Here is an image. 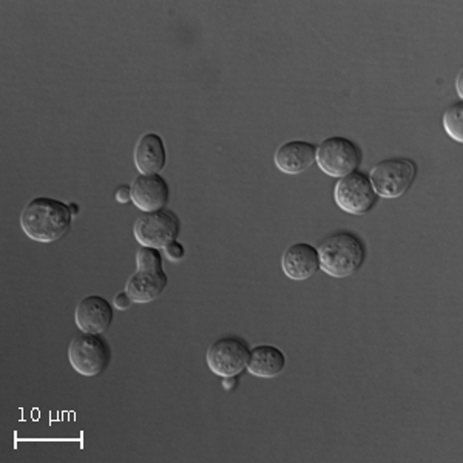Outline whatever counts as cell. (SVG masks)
I'll use <instances>...</instances> for the list:
<instances>
[{"label":"cell","instance_id":"obj_1","mask_svg":"<svg viewBox=\"0 0 463 463\" xmlns=\"http://www.w3.org/2000/svg\"><path fill=\"white\" fill-rule=\"evenodd\" d=\"M73 213L62 201L39 196L28 203L21 216L22 231L30 240L43 244L59 241L71 227Z\"/></svg>","mask_w":463,"mask_h":463},{"label":"cell","instance_id":"obj_2","mask_svg":"<svg viewBox=\"0 0 463 463\" xmlns=\"http://www.w3.org/2000/svg\"><path fill=\"white\" fill-rule=\"evenodd\" d=\"M366 244L357 233L335 232L321 242L318 248L320 270L332 279H347L362 269L366 261Z\"/></svg>","mask_w":463,"mask_h":463},{"label":"cell","instance_id":"obj_3","mask_svg":"<svg viewBox=\"0 0 463 463\" xmlns=\"http://www.w3.org/2000/svg\"><path fill=\"white\" fill-rule=\"evenodd\" d=\"M417 164L408 158H390L380 161L369 172L375 194L384 200H397L414 184Z\"/></svg>","mask_w":463,"mask_h":463},{"label":"cell","instance_id":"obj_4","mask_svg":"<svg viewBox=\"0 0 463 463\" xmlns=\"http://www.w3.org/2000/svg\"><path fill=\"white\" fill-rule=\"evenodd\" d=\"M364 153L357 143L343 137H331L317 147L316 163L331 178H343L358 170Z\"/></svg>","mask_w":463,"mask_h":463},{"label":"cell","instance_id":"obj_5","mask_svg":"<svg viewBox=\"0 0 463 463\" xmlns=\"http://www.w3.org/2000/svg\"><path fill=\"white\" fill-rule=\"evenodd\" d=\"M111 351L109 343L96 334H80L69 345V362L78 374L96 377L110 364Z\"/></svg>","mask_w":463,"mask_h":463},{"label":"cell","instance_id":"obj_6","mask_svg":"<svg viewBox=\"0 0 463 463\" xmlns=\"http://www.w3.org/2000/svg\"><path fill=\"white\" fill-rule=\"evenodd\" d=\"M250 347L241 337L229 335L212 343L205 354V362L218 377H238L248 369Z\"/></svg>","mask_w":463,"mask_h":463},{"label":"cell","instance_id":"obj_7","mask_svg":"<svg viewBox=\"0 0 463 463\" xmlns=\"http://www.w3.org/2000/svg\"><path fill=\"white\" fill-rule=\"evenodd\" d=\"M379 196L371 184L369 175L362 170H355L338 179L334 187L335 204L349 215H366L373 211Z\"/></svg>","mask_w":463,"mask_h":463},{"label":"cell","instance_id":"obj_8","mask_svg":"<svg viewBox=\"0 0 463 463\" xmlns=\"http://www.w3.org/2000/svg\"><path fill=\"white\" fill-rule=\"evenodd\" d=\"M179 232L178 215L169 209L144 212L133 227V235L144 248L164 249L179 237Z\"/></svg>","mask_w":463,"mask_h":463},{"label":"cell","instance_id":"obj_9","mask_svg":"<svg viewBox=\"0 0 463 463\" xmlns=\"http://www.w3.org/2000/svg\"><path fill=\"white\" fill-rule=\"evenodd\" d=\"M115 318L113 306L100 295H90L80 301L74 312L76 326L84 334L100 335L110 327Z\"/></svg>","mask_w":463,"mask_h":463},{"label":"cell","instance_id":"obj_10","mask_svg":"<svg viewBox=\"0 0 463 463\" xmlns=\"http://www.w3.org/2000/svg\"><path fill=\"white\" fill-rule=\"evenodd\" d=\"M169 200V183L159 174L139 175L132 183V203L141 212L163 211Z\"/></svg>","mask_w":463,"mask_h":463},{"label":"cell","instance_id":"obj_11","mask_svg":"<svg viewBox=\"0 0 463 463\" xmlns=\"http://www.w3.org/2000/svg\"><path fill=\"white\" fill-rule=\"evenodd\" d=\"M283 274L294 281H305L320 270L318 249L309 242H295L281 257Z\"/></svg>","mask_w":463,"mask_h":463},{"label":"cell","instance_id":"obj_12","mask_svg":"<svg viewBox=\"0 0 463 463\" xmlns=\"http://www.w3.org/2000/svg\"><path fill=\"white\" fill-rule=\"evenodd\" d=\"M317 146L306 141H289L275 152L277 169L286 175L305 174L316 164Z\"/></svg>","mask_w":463,"mask_h":463},{"label":"cell","instance_id":"obj_13","mask_svg":"<svg viewBox=\"0 0 463 463\" xmlns=\"http://www.w3.org/2000/svg\"><path fill=\"white\" fill-rule=\"evenodd\" d=\"M133 161L139 175H156L164 170L167 164V150L163 137L158 133H146L133 153Z\"/></svg>","mask_w":463,"mask_h":463},{"label":"cell","instance_id":"obj_14","mask_svg":"<svg viewBox=\"0 0 463 463\" xmlns=\"http://www.w3.org/2000/svg\"><path fill=\"white\" fill-rule=\"evenodd\" d=\"M169 285V279L164 270H137L128 279L126 292L135 305H146L156 300Z\"/></svg>","mask_w":463,"mask_h":463},{"label":"cell","instance_id":"obj_15","mask_svg":"<svg viewBox=\"0 0 463 463\" xmlns=\"http://www.w3.org/2000/svg\"><path fill=\"white\" fill-rule=\"evenodd\" d=\"M286 368V355L272 345H260L250 349L248 371L259 379H275Z\"/></svg>","mask_w":463,"mask_h":463},{"label":"cell","instance_id":"obj_16","mask_svg":"<svg viewBox=\"0 0 463 463\" xmlns=\"http://www.w3.org/2000/svg\"><path fill=\"white\" fill-rule=\"evenodd\" d=\"M443 130L448 137L463 143V102H456L453 106H449L447 111L443 113L442 118Z\"/></svg>","mask_w":463,"mask_h":463},{"label":"cell","instance_id":"obj_17","mask_svg":"<svg viewBox=\"0 0 463 463\" xmlns=\"http://www.w3.org/2000/svg\"><path fill=\"white\" fill-rule=\"evenodd\" d=\"M137 270H163V255L159 249L144 248L137 253Z\"/></svg>","mask_w":463,"mask_h":463},{"label":"cell","instance_id":"obj_18","mask_svg":"<svg viewBox=\"0 0 463 463\" xmlns=\"http://www.w3.org/2000/svg\"><path fill=\"white\" fill-rule=\"evenodd\" d=\"M164 253H165V257L170 260V261H174V263H178V261H183L185 257V249L181 242L175 241L169 242L165 248H164Z\"/></svg>","mask_w":463,"mask_h":463},{"label":"cell","instance_id":"obj_19","mask_svg":"<svg viewBox=\"0 0 463 463\" xmlns=\"http://www.w3.org/2000/svg\"><path fill=\"white\" fill-rule=\"evenodd\" d=\"M132 305V298H130V295L127 294L126 289L121 290V292H118V294L115 295L113 306H115L116 309H119V311H127V309H128Z\"/></svg>","mask_w":463,"mask_h":463},{"label":"cell","instance_id":"obj_20","mask_svg":"<svg viewBox=\"0 0 463 463\" xmlns=\"http://www.w3.org/2000/svg\"><path fill=\"white\" fill-rule=\"evenodd\" d=\"M115 198L119 204L132 203V185H121L115 192Z\"/></svg>","mask_w":463,"mask_h":463},{"label":"cell","instance_id":"obj_21","mask_svg":"<svg viewBox=\"0 0 463 463\" xmlns=\"http://www.w3.org/2000/svg\"><path fill=\"white\" fill-rule=\"evenodd\" d=\"M222 388L227 391V392H231V391L235 390L238 384L237 377H224L222 379Z\"/></svg>","mask_w":463,"mask_h":463},{"label":"cell","instance_id":"obj_22","mask_svg":"<svg viewBox=\"0 0 463 463\" xmlns=\"http://www.w3.org/2000/svg\"><path fill=\"white\" fill-rule=\"evenodd\" d=\"M462 80H463V74L458 73V95L460 96V99L463 98V91H462Z\"/></svg>","mask_w":463,"mask_h":463},{"label":"cell","instance_id":"obj_23","mask_svg":"<svg viewBox=\"0 0 463 463\" xmlns=\"http://www.w3.org/2000/svg\"><path fill=\"white\" fill-rule=\"evenodd\" d=\"M70 209H71V213H73V216L80 212V207H78V204H70Z\"/></svg>","mask_w":463,"mask_h":463}]
</instances>
